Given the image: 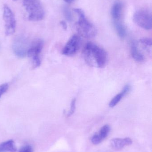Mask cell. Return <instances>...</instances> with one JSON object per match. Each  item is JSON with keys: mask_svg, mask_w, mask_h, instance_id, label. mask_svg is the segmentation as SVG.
<instances>
[{"mask_svg": "<svg viewBox=\"0 0 152 152\" xmlns=\"http://www.w3.org/2000/svg\"><path fill=\"white\" fill-rule=\"evenodd\" d=\"M130 90V86L129 85H126L124 86L120 93L116 95L111 101L109 104V105L111 108H113L117 105L120 102L123 97L127 94Z\"/></svg>", "mask_w": 152, "mask_h": 152, "instance_id": "cell-11", "label": "cell"}, {"mask_svg": "<svg viewBox=\"0 0 152 152\" xmlns=\"http://www.w3.org/2000/svg\"><path fill=\"white\" fill-rule=\"evenodd\" d=\"M140 43L142 44L145 50L148 52L151 53L152 40L149 38H143L139 41Z\"/></svg>", "mask_w": 152, "mask_h": 152, "instance_id": "cell-16", "label": "cell"}, {"mask_svg": "<svg viewBox=\"0 0 152 152\" xmlns=\"http://www.w3.org/2000/svg\"><path fill=\"white\" fill-rule=\"evenodd\" d=\"M12 47L14 54L20 58L26 57L29 48L27 40L22 37L16 38L12 44Z\"/></svg>", "mask_w": 152, "mask_h": 152, "instance_id": "cell-8", "label": "cell"}, {"mask_svg": "<svg viewBox=\"0 0 152 152\" xmlns=\"http://www.w3.org/2000/svg\"><path fill=\"white\" fill-rule=\"evenodd\" d=\"M111 145L113 149L119 150L124 147L130 145L133 143L132 139L129 137L125 138H114L111 141Z\"/></svg>", "mask_w": 152, "mask_h": 152, "instance_id": "cell-10", "label": "cell"}, {"mask_svg": "<svg viewBox=\"0 0 152 152\" xmlns=\"http://www.w3.org/2000/svg\"><path fill=\"white\" fill-rule=\"evenodd\" d=\"M9 88V85L7 83L1 84L0 85V99L4 94L6 93Z\"/></svg>", "mask_w": 152, "mask_h": 152, "instance_id": "cell-19", "label": "cell"}, {"mask_svg": "<svg viewBox=\"0 0 152 152\" xmlns=\"http://www.w3.org/2000/svg\"><path fill=\"white\" fill-rule=\"evenodd\" d=\"M3 18L4 22L5 34L7 36L13 34L16 29V19L12 10L6 4L4 6Z\"/></svg>", "mask_w": 152, "mask_h": 152, "instance_id": "cell-5", "label": "cell"}, {"mask_svg": "<svg viewBox=\"0 0 152 152\" xmlns=\"http://www.w3.org/2000/svg\"><path fill=\"white\" fill-rule=\"evenodd\" d=\"M0 151L4 152H16L17 148L12 140H9L0 144Z\"/></svg>", "mask_w": 152, "mask_h": 152, "instance_id": "cell-14", "label": "cell"}, {"mask_svg": "<svg viewBox=\"0 0 152 152\" xmlns=\"http://www.w3.org/2000/svg\"><path fill=\"white\" fill-rule=\"evenodd\" d=\"M81 45V39L77 35L72 36L68 40L62 50V54L70 56L76 53Z\"/></svg>", "mask_w": 152, "mask_h": 152, "instance_id": "cell-7", "label": "cell"}, {"mask_svg": "<svg viewBox=\"0 0 152 152\" xmlns=\"http://www.w3.org/2000/svg\"><path fill=\"white\" fill-rule=\"evenodd\" d=\"M61 25L62 26V28H64V29H66L67 28V24H66V22L64 21H62L61 22Z\"/></svg>", "mask_w": 152, "mask_h": 152, "instance_id": "cell-21", "label": "cell"}, {"mask_svg": "<svg viewBox=\"0 0 152 152\" xmlns=\"http://www.w3.org/2000/svg\"><path fill=\"white\" fill-rule=\"evenodd\" d=\"M122 11V4L119 1L113 4L111 10V15L113 21L120 20Z\"/></svg>", "mask_w": 152, "mask_h": 152, "instance_id": "cell-12", "label": "cell"}, {"mask_svg": "<svg viewBox=\"0 0 152 152\" xmlns=\"http://www.w3.org/2000/svg\"><path fill=\"white\" fill-rule=\"evenodd\" d=\"M66 2L68 3H71L74 1V0H64Z\"/></svg>", "mask_w": 152, "mask_h": 152, "instance_id": "cell-22", "label": "cell"}, {"mask_svg": "<svg viewBox=\"0 0 152 152\" xmlns=\"http://www.w3.org/2000/svg\"><path fill=\"white\" fill-rule=\"evenodd\" d=\"M131 47V55L133 58L137 62H143L145 60L144 56L138 49L137 44L135 42H132Z\"/></svg>", "mask_w": 152, "mask_h": 152, "instance_id": "cell-13", "label": "cell"}, {"mask_svg": "<svg viewBox=\"0 0 152 152\" xmlns=\"http://www.w3.org/2000/svg\"><path fill=\"white\" fill-rule=\"evenodd\" d=\"M63 13L66 19L69 21H70L72 20V14L69 9L68 7H64L63 9Z\"/></svg>", "mask_w": 152, "mask_h": 152, "instance_id": "cell-17", "label": "cell"}, {"mask_svg": "<svg viewBox=\"0 0 152 152\" xmlns=\"http://www.w3.org/2000/svg\"><path fill=\"white\" fill-rule=\"evenodd\" d=\"M135 23L146 30H150L152 28V16L149 12L145 10H139L135 12L133 17Z\"/></svg>", "mask_w": 152, "mask_h": 152, "instance_id": "cell-6", "label": "cell"}, {"mask_svg": "<svg viewBox=\"0 0 152 152\" xmlns=\"http://www.w3.org/2000/svg\"><path fill=\"white\" fill-rule=\"evenodd\" d=\"M18 152H33V149L30 145H26L21 147Z\"/></svg>", "mask_w": 152, "mask_h": 152, "instance_id": "cell-20", "label": "cell"}, {"mask_svg": "<svg viewBox=\"0 0 152 152\" xmlns=\"http://www.w3.org/2000/svg\"><path fill=\"white\" fill-rule=\"evenodd\" d=\"M110 131V127L108 125H104L100 129L99 133H96L92 137V142L94 145H98L101 142L107 137Z\"/></svg>", "mask_w": 152, "mask_h": 152, "instance_id": "cell-9", "label": "cell"}, {"mask_svg": "<svg viewBox=\"0 0 152 152\" xmlns=\"http://www.w3.org/2000/svg\"><path fill=\"white\" fill-rule=\"evenodd\" d=\"M0 152H4L2 151H0Z\"/></svg>", "mask_w": 152, "mask_h": 152, "instance_id": "cell-23", "label": "cell"}, {"mask_svg": "<svg viewBox=\"0 0 152 152\" xmlns=\"http://www.w3.org/2000/svg\"><path fill=\"white\" fill-rule=\"evenodd\" d=\"M114 28L118 36L120 38H124L126 35V28L120 20L113 21Z\"/></svg>", "mask_w": 152, "mask_h": 152, "instance_id": "cell-15", "label": "cell"}, {"mask_svg": "<svg viewBox=\"0 0 152 152\" xmlns=\"http://www.w3.org/2000/svg\"><path fill=\"white\" fill-rule=\"evenodd\" d=\"M75 12L77 14L79 20L76 24V28L81 36L86 38L94 37L97 34V29L91 22L86 18L84 12L82 9L76 8Z\"/></svg>", "mask_w": 152, "mask_h": 152, "instance_id": "cell-2", "label": "cell"}, {"mask_svg": "<svg viewBox=\"0 0 152 152\" xmlns=\"http://www.w3.org/2000/svg\"><path fill=\"white\" fill-rule=\"evenodd\" d=\"M83 55L86 62L92 67L103 68L108 62V54L105 50L92 42L85 45Z\"/></svg>", "mask_w": 152, "mask_h": 152, "instance_id": "cell-1", "label": "cell"}, {"mask_svg": "<svg viewBox=\"0 0 152 152\" xmlns=\"http://www.w3.org/2000/svg\"><path fill=\"white\" fill-rule=\"evenodd\" d=\"M23 4L29 20L38 21L43 19L45 12L40 0H23Z\"/></svg>", "mask_w": 152, "mask_h": 152, "instance_id": "cell-3", "label": "cell"}, {"mask_svg": "<svg viewBox=\"0 0 152 152\" xmlns=\"http://www.w3.org/2000/svg\"><path fill=\"white\" fill-rule=\"evenodd\" d=\"M44 42L43 40L40 39H36L33 41L28 50L27 55L32 60V65L34 69L38 67L41 65V60L39 58V54L41 53Z\"/></svg>", "mask_w": 152, "mask_h": 152, "instance_id": "cell-4", "label": "cell"}, {"mask_svg": "<svg viewBox=\"0 0 152 152\" xmlns=\"http://www.w3.org/2000/svg\"><path fill=\"white\" fill-rule=\"evenodd\" d=\"M76 98H74L72 100L71 103V105H70V110L68 112V117H70L75 112L76 109Z\"/></svg>", "mask_w": 152, "mask_h": 152, "instance_id": "cell-18", "label": "cell"}, {"mask_svg": "<svg viewBox=\"0 0 152 152\" xmlns=\"http://www.w3.org/2000/svg\"><path fill=\"white\" fill-rule=\"evenodd\" d=\"M13 1H17V0H13Z\"/></svg>", "mask_w": 152, "mask_h": 152, "instance_id": "cell-24", "label": "cell"}]
</instances>
